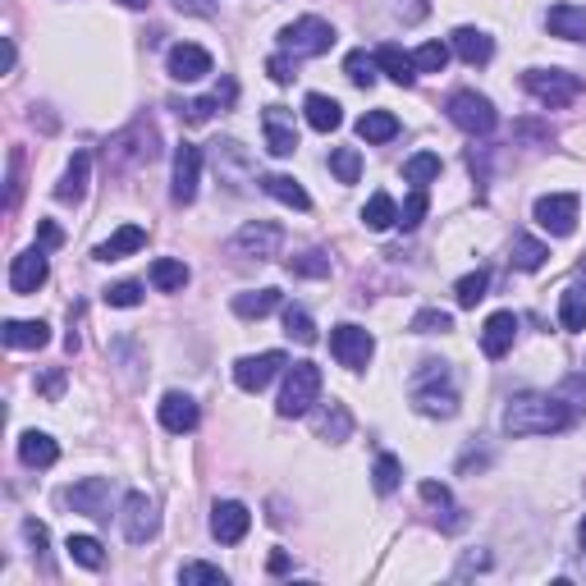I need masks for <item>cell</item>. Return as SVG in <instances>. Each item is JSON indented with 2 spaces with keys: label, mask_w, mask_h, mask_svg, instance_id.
<instances>
[{
  "label": "cell",
  "mask_w": 586,
  "mask_h": 586,
  "mask_svg": "<svg viewBox=\"0 0 586 586\" xmlns=\"http://www.w3.org/2000/svg\"><path fill=\"white\" fill-rule=\"evenodd\" d=\"M573 426V408L554 394H518L504 408V431L509 435H554Z\"/></svg>",
  "instance_id": "1"
},
{
  "label": "cell",
  "mask_w": 586,
  "mask_h": 586,
  "mask_svg": "<svg viewBox=\"0 0 586 586\" xmlns=\"http://www.w3.org/2000/svg\"><path fill=\"white\" fill-rule=\"evenodd\" d=\"M413 408L422 417H454L458 390L449 385V362H426V371L413 376Z\"/></svg>",
  "instance_id": "2"
},
{
  "label": "cell",
  "mask_w": 586,
  "mask_h": 586,
  "mask_svg": "<svg viewBox=\"0 0 586 586\" xmlns=\"http://www.w3.org/2000/svg\"><path fill=\"white\" fill-rule=\"evenodd\" d=\"M156 156H161V147H156V124L152 120H133L129 129L106 147V165L110 170H120V174L138 170V165H152Z\"/></svg>",
  "instance_id": "3"
},
{
  "label": "cell",
  "mask_w": 586,
  "mask_h": 586,
  "mask_svg": "<svg viewBox=\"0 0 586 586\" xmlns=\"http://www.w3.org/2000/svg\"><path fill=\"white\" fill-rule=\"evenodd\" d=\"M522 87L550 110L573 106V101L586 92V83L577 74H568V69H527V74H522Z\"/></svg>",
  "instance_id": "4"
},
{
  "label": "cell",
  "mask_w": 586,
  "mask_h": 586,
  "mask_svg": "<svg viewBox=\"0 0 586 586\" xmlns=\"http://www.w3.org/2000/svg\"><path fill=\"white\" fill-rule=\"evenodd\" d=\"M321 399V367L316 362H293L289 376H284V390H280V417H303L312 403Z\"/></svg>",
  "instance_id": "5"
},
{
  "label": "cell",
  "mask_w": 586,
  "mask_h": 586,
  "mask_svg": "<svg viewBox=\"0 0 586 586\" xmlns=\"http://www.w3.org/2000/svg\"><path fill=\"white\" fill-rule=\"evenodd\" d=\"M280 46L284 55H293V60H312V55H326L330 46H335V28H330L326 19H316V14H307V19H293L289 28L280 33Z\"/></svg>",
  "instance_id": "6"
},
{
  "label": "cell",
  "mask_w": 586,
  "mask_h": 586,
  "mask_svg": "<svg viewBox=\"0 0 586 586\" xmlns=\"http://www.w3.org/2000/svg\"><path fill=\"white\" fill-rule=\"evenodd\" d=\"M445 110H449V120H454L463 133H472V138L495 133V106H490L481 92H454Z\"/></svg>",
  "instance_id": "7"
},
{
  "label": "cell",
  "mask_w": 586,
  "mask_h": 586,
  "mask_svg": "<svg viewBox=\"0 0 586 586\" xmlns=\"http://www.w3.org/2000/svg\"><path fill=\"white\" fill-rule=\"evenodd\" d=\"M330 353H335L339 367L362 371L371 362V353H376V339H371V330H362V326H335L330 330Z\"/></svg>",
  "instance_id": "8"
},
{
  "label": "cell",
  "mask_w": 586,
  "mask_h": 586,
  "mask_svg": "<svg viewBox=\"0 0 586 586\" xmlns=\"http://www.w3.org/2000/svg\"><path fill=\"white\" fill-rule=\"evenodd\" d=\"M120 527H124V536H129L133 545H147V541H152V536H156V527H161V518H156V500H152V495H142V490L124 495Z\"/></svg>",
  "instance_id": "9"
},
{
  "label": "cell",
  "mask_w": 586,
  "mask_h": 586,
  "mask_svg": "<svg viewBox=\"0 0 586 586\" xmlns=\"http://www.w3.org/2000/svg\"><path fill=\"white\" fill-rule=\"evenodd\" d=\"M280 243H284V229L271 225V220H252L234 234V252L239 257H252V261H271L280 257Z\"/></svg>",
  "instance_id": "10"
},
{
  "label": "cell",
  "mask_w": 586,
  "mask_h": 586,
  "mask_svg": "<svg viewBox=\"0 0 586 586\" xmlns=\"http://www.w3.org/2000/svg\"><path fill=\"white\" fill-rule=\"evenodd\" d=\"M536 225L550 229L554 239H568L577 229V197L573 193H550V197H536V207H532Z\"/></svg>",
  "instance_id": "11"
},
{
  "label": "cell",
  "mask_w": 586,
  "mask_h": 586,
  "mask_svg": "<svg viewBox=\"0 0 586 586\" xmlns=\"http://www.w3.org/2000/svg\"><path fill=\"white\" fill-rule=\"evenodd\" d=\"M65 504L83 518H110V481L106 477H83L78 486L65 490Z\"/></svg>",
  "instance_id": "12"
},
{
  "label": "cell",
  "mask_w": 586,
  "mask_h": 586,
  "mask_svg": "<svg viewBox=\"0 0 586 586\" xmlns=\"http://www.w3.org/2000/svg\"><path fill=\"white\" fill-rule=\"evenodd\" d=\"M284 367V353H252V358H239L234 362V385L239 390H248V394H257V390H266L275 380V371Z\"/></svg>",
  "instance_id": "13"
},
{
  "label": "cell",
  "mask_w": 586,
  "mask_h": 586,
  "mask_svg": "<svg viewBox=\"0 0 586 586\" xmlns=\"http://www.w3.org/2000/svg\"><path fill=\"white\" fill-rule=\"evenodd\" d=\"M197 179H202V147L184 142V147L174 152V188H170V197L179 207H188L197 197Z\"/></svg>",
  "instance_id": "14"
},
{
  "label": "cell",
  "mask_w": 586,
  "mask_h": 586,
  "mask_svg": "<svg viewBox=\"0 0 586 586\" xmlns=\"http://www.w3.org/2000/svg\"><path fill=\"white\" fill-rule=\"evenodd\" d=\"M46 275H51V261H46V248H28L14 257L10 266V289L14 293H37L46 284Z\"/></svg>",
  "instance_id": "15"
},
{
  "label": "cell",
  "mask_w": 586,
  "mask_h": 586,
  "mask_svg": "<svg viewBox=\"0 0 586 586\" xmlns=\"http://www.w3.org/2000/svg\"><path fill=\"white\" fill-rule=\"evenodd\" d=\"M248 527H252V513L243 509L239 500H225L211 509V536H216L220 545H239L243 536H248Z\"/></svg>",
  "instance_id": "16"
},
{
  "label": "cell",
  "mask_w": 586,
  "mask_h": 586,
  "mask_svg": "<svg viewBox=\"0 0 586 586\" xmlns=\"http://www.w3.org/2000/svg\"><path fill=\"white\" fill-rule=\"evenodd\" d=\"M165 65H170V78H179V83H197V78L211 74V55L202 51V46H193V42H179V46H170Z\"/></svg>",
  "instance_id": "17"
},
{
  "label": "cell",
  "mask_w": 586,
  "mask_h": 586,
  "mask_svg": "<svg viewBox=\"0 0 586 586\" xmlns=\"http://www.w3.org/2000/svg\"><path fill=\"white\" fill-rule=\"evenodd\" d=\"M266 152L271 156H293L298 152V133H293V115L284 106H266Z\"/></svg>",
  "instance_id": "18"
},
{
  "label": "cell",
  "mask_w": 586,
  "mask_h": 586,
  "mask_svg": "<svg viewBox=\"0 0 586 586\" xmlns=\"http://www.w3.org/2000/svg\"><path fill=\"white\" fill-rule=\"evenodd\" d=\"M513 339H518V316L495 312L486 326H481V353H486V358H504L513 348Z\"/></svg>",
  "instance_id": "19"
},
{
  "label": "cell",
  "mask_w": 586,
  "mask_h": 586,
  "mask_svg": "<svg viewBox=\"0 0 586 586\" xmlns=\"http://www.w3.org/2000/svg\"><path fill=\"white\" fill-rule=\"evenodd\" d=\"M449 51H454L463 65H486L490 55H495V42H490V33H481V28H454Z\"/></svg>",
  "instance_id": "20"
},
{
  "label": "cell",
  "mask_w": 586,
  "mask_h": 586,
  "mask_svg": "<svg viewBox=\"0 0 586 586\" xmlns=\"http://www.w3.org/2000/svg\"><path fill=\"white\" fill-rule=\"evenodd\" d=\"M545 28H550L554 37H564V42H582L586 37V5H554L550 14H545Z\"/></svg>",
  "instance_id": "21"
},
{
  "label": "cell",
  "mask_w": 586,
  "mask_h": 586,
  "mask_svg": "<svg viewBox=\"0 0 586 586\" xmlns=\"http://www.w3.org/2000/svg\"><path fill=\"white\" fill-rule=\"evenodd\" d=\"M161 426L170 435H184L197 426V403L188 399V394H165L161 399Z\"/></svg>",
  "instance_id": "22"
},
{
  "label": "cell",
  "mask_w": 586,
  "mask_h": 586,
  "mask_svg": "<svg viewBox=\"0 0 586 586\" xmlns=\"http://www.w3.org/2000/svg\"><path fill=\"white\" fill-rule=\"evenodd\" d=\"M142 243H147V229H142V225H124V229H115L106 243H97V252H92V257H97V261H124L129 252H138Z\"/></svg>",
  "instance_id": "23"
},
{
  "label": "cell",
  "mask_w": 586,
  "mask_h": 586,
  "mask_svg": "<svg viewBox=\"0 0 586 586\" xmlns=\"http://www.w3.org/2000/svg\"><path fill=\"white\" fill-rule=\"evenodd\" d=\"M87 174H92V156H87V152H74V161L65 165V179L55 184V197H60V202H83Z\"/></svg>",
  "instance_id": "24"
},
{
  "label": "cell",
  "mask_w": 586,
  "mask_h": 586,
  "mask_svg": "<svg viewBox=\"0 0 586 586\" xmlns=\"http://www.w3.org/2000/svg\"><path fill=\"white\" fill-rule=\"evenodd\" d=\"M19 458L23 467H51L60 458V445H55L46 431H23L19 435Z\"/></svg>",
  "instance_id": "25"
},
{
  "label": "cell",
  "mask_w": 586,
  "mask_h": 586,
  "mask_svg": "<svg viewBox=\"0 0 586 586\" xmlns=\"http://www.w3.org/2000/svg\"><path fill=\"white\" fill-rule=\"evenodd\" d=\"M303 115L307 124H312L316 133H335L339 124H344V110H339L335 97H321V92H312V97L303 101Z\"/></svg>",
  "instance_id": "26"
},
{
  "label": "cell",
  "mask_w": 586,
  "mask_h": 586,
  "mask_svg": "<svg viewBox=\"0 0 586 586\" xmlns=\"http://www.w3.org/2000/svg\"><path fill=\"white\" fill-rule=\"evenodd\" d=\"M261 188L275 197V202H284V207H293V211H307L312 207V197H307V188L293 179V174H266L261 179Z\"/></svg>",
  "instance_id": "27"
},
{
  "label": "cell",
  "mask_w": 586,
  "mask_h": 586,
  "mask_svg": "<svg viewBox=\"0 0 586 586\" xmlns=\"http://www.w3.org/2000/svg\"><path fill=\"white\" fill-rule=\"evenodd\" d=\"M559 326L564 330H586V284L573 280L564 293H559Z\"/></svg>",
  "instance_id": "28"
},
{
  "label": "cell",
  "mask_w": 586,
  "mask_h": 586,
  "mask_svg": "<svg viewBox=\"0 0 586 586\" xmlns=\"http://www.w3.org/2000/svg\"><path fill=\"white\" fill-rule=\"evenodd\" d=\"M376 65H380V74H390L399 87H413L417 65H413V55L403 51V46H380V51H376Z\"/></svg>",
  "instance_id": "29"
},
{
  "label": "cell",
  "mask_w": 586,
  "mask_h": 586,
  "mask_svg": "<svg viewBox=\"0 0 586 586\" xmlns=\"http://www.w3.org/2000/svg\"><path fill=\"white\" fill-rule=\"evenodd\" d=\"M5 344L10 348H46L51 344V326L46 321H5Z\"/></svg>",
  "instance_id": "30"
},
{
  "label": "cell",
  "mask_w": 586,
  "mask_h": 586,
  "mask_svg": "<svg viewBox=\"0 0 586 586\" xmlns=\"http://www.w3.org/2000/svg\"><path fill=\"white\" fill-rule=\"evenodd\" d=\"M280 307V289H248V293H234V312L243 321H261Z\"/></svg>",
  "instance_id": "31"
},
{
  "label": "cell",
  "mask_w": 586,
  "mask_h": 586,
  "mask_svg": "<svg viewBox=\"0 0 586 586\" xmlns=\"http://www.w3.org/2000/svg\"><path fill=\"white\" fill-rule=\"evenodd\" d=\"M362 225L376 229V234H385L390 225H399V207H394L390 193H371V202L362 207Z\"/></svg>",
  "instance_id": "32"
},
{
  "label": "cell",
  "mask_w": 586,
  "mask_h": 586,
  "mask_svg": "<svg viewBox=\"0 0 586 586\" xmlns=\"http://www.w3.org/2000/svg\"><path fill=\"white\" fill-rule=\"evenodd\" d=\"M399 133V120H394L390 110H367L358 120V138L362 142H390Z\"/></svg>",
  "instance_id": "33"
},
{
  "label": "cell",
  "mask_w": 586,
  "mask_h": 586,
  "mask_svg": "<svg viewBox=\"0 0 586 586\" xmlns=\"http://www.w3.org/2000/svg\"><path fill=\"white\" fill-rule=\"evenodd\" d=\"M69 559H74L78 568H87V573H97L101 564H106V550H101L97 536H69Z\"/></svg>",
  "instance_id": "34"
},
{
  "label": "cell",
  "mask_w": 586,
  "mask_h": 586,
  "mask_svg": "<svg viewBox=\"0 0 586 586\" xmlns=\"http://www.w3.org/2000/svg\"><path fill=\"white\" fill-rule=\"evenodd\" d=\"M545 257H550V248H545L541 239H532V234H518V239H513V266H518V271H541Z\"/></svg>",
  "instance_id": "35"
},
{
  "label": "cell",
  "mask_w": 586,
  "mask_h": 586,
  "mask_svg": "<svg viewBox=\"0 0 586 586\" xmlns=\"http://www.w3.org/2000/svg\"><path fill=\"white\" fill-rule=\"evenodd\" d=\"M152 284L161 293H179L188 284V266H184V261H174V257L152 261Z\"/></svg>",
  "instance_id": "36"
},
{
  "label": "cell",
  "mask_w": 586,
  "mask_h": 586,
  "mask_svg": "<svg viewBox=\"0 0 586 586\" xmlns=\"http://www.w3.org/2000/svg\"><path fill=\"white\" fill-rule=\"evenodd\" d=\"M344 74H348V83H353V87H371V83H376V74H380L376 55L348 51V55H344Z\"/></svg>",
  "instance_id": "37"
},
{
  "label": "cell",
  "mask_w": 586,
  "mask_h": 586,
  "mask_svg": "<svg viewBox=\"0 0 586 586\" xmlns=\"http://www.w3.org/2000/svg\"><path fill=\"white\" fill-rule=\"evenodd\" d=\"M399 481H403L399 458H394V454H380L376 467H371V486H376V495H394V490H399Z\"/></svg>",
  "instance_id": "38"
},
{
  "label": "cell",
  "mask_w": 586,
  "mask_h": 586,
  "mask_svg": "<svg viewBox=\"0 0 586 586\" xmlns=\"http://www.w3.org/2000/svg\"><path fill=\"white\" fill-rule=\"evenodd\" d=\"M316 431L326 435L330 445H339V440H348V431H353V417H348L344 403H330V413H321V422H316Z\"/></svg>",
  "instance_id": "39"
},
{
  "label": "cell",
  "mask_w": 586,
  "mask_h": 586,
  "mask_svg": "<svg viewBox=\"0 0 586 586\" xmlns=\"http://www.w3.org/2000/svg\"><path fill=\"white\" fill-rule=\"evenodd\" d=\"M330 170H335L339 184H358V179H362V156H358V147H335V152H330Z\"/></svg>",
  "instance_id": "40"
},
{
  "label": "cell",
  "mask_w": 586,
  "mask_h": 586,
  "mask_svg": "<svg viewBox=\"0 0 586 586\" xmlns=\"http://www.w3.org/2000/svg\"><path fill=\"white\" fill-rule=\"evenodd\" d=\"M435 174H440V156L435 152H417V156H408V161H403V179H408V184H431Z\"/></svg>",
  "instance_id": "41"
},
{
  "label": "cell",
  "mask_w": 586,
  "mask_h": 586,
  "mask_svg": "<svg viewBox=\"0 0 586 586\" xmlns=\"http://www.w3.org/2000/svg\"><path fill=\"white\" fill-rule=\"evenodd\" d=\"M413 65H417V74H445V65H449V46H445V42H426V46H417V51H413Z\"/></svg>",
  "instance_id": "42"
},
{
  "label": "cell",
  "mask_w": 586,
  "mask_h": 586,
  "mask_svg": "<svg viewBox=\"0 0 586 586\" xmlns=\"http://www.w3.org/2000/svg\"><path fill=\"white\" fill-rule=\"evenodd\" d=\"M454 330V316L440 312V307H422L413 316V335H449Z\"/></svg>",
  "instance_id": "43"
},
{
  "label": "cell",
  "mask_w": 586,
  "mask_h": 586,
  "mask_svg": "<svg viewBox=\"0 0 586 586\" xmlns=\"http://www.w3.org/2000/svg\"><path fill=\"white\" fill-rule=\"evenodd\" d=\"M289 271L293 275H307V280H326V275H330V257H326V252H298V257H289Z\"/></svg>",
  "instance_id": "44"
},
{
  "label": "cell",
  "mask_w": 586,
  "mask_h": 586,
  "mask_svg": "<svg viewBox=\"0 0 586 586\" xmlns=\"http://www.w3.org/2000/svg\"><path fill=\"white\" fill-rule=\"evenodd\" d=\"M284 335L298 339V344H316V326L312 316L303 312V307H284Z\"/></svg>",
  "instance_id": "45"
},
{
  "label": "cell",
  "mask_w": 586,
  "mask_h": 586,
  "mask_svg": "<svg viewBox=\"0 0 586 586\" xmlns=\"http://www.w3.org/2000/svg\"><path fill=\"white\" fill-rule=\"evenodd\" d=\"M486 284H490V275H486V271H472V275H463V280H458V289H454L458 307H477L481 298H486Z\"/></svg>",
  "instance_id": "46"
},
{
  "label": "cell",
  "mask_w": 586,
  "mask_h": 586,
  "mask_svg": "<svg viewBox=\"0 0 586 586\" xmlns=\"http://www.w3.org/2000/svg\"><path fill=\"white\" fill-rule=\"evenodd\" d=\"M179 582H184V586H202V582L225 586V573H220L216 564H184V568H179Z\"/></svg>",
  "instance_id": "47"
},
{
  "label": "cell",
  "mask_w": 586,
  "mask_h": 586,
  "mask_svg": "<svg viewBox=\"0 0 586 586\" xmlns=\"http://www.w3.org/2000/svg\"><path fill=\"white\" fill-rule=\"evenodd\" d=\"M220 110V97L216 92H211V97H197V101H184V106H179V115H184L188 124H207L211 115H216Z\"/></svg>",
  "instance_id": "48"
},
{
  "label": "cell",
  "mask_w": 586,
  "mask_h": 586,
  "mask_svg": "<svg viewBox=\"0 0 586 586\" xmlns=\"http://www.w3.org/2000/svg\"><path fill=\"white\" fill-rule=\"evenodd\" d=\"M422 216H426V188H413V193H408V202L399 207V225L403 229H417V225H422Z\"/></svg>",
  "instance_id": "49"
},
{
  "label": "cell",
  "mask_w": 586,
  "mask_h": 586,
  "mask_svg": "<svg viewBox=\"0 0 586 586\" xmlns=\"http://www.w3.org/2000/svg\"><path fill=\"white\" fill-rule=\"evenodd\" d=\"M19 193H23V152L14 147L10 152V179H5V207H19Z\"/></svg>",
  "instance_id": "50"
},
{
  "label": "cell",
  "mask_w": 586,
  "mask_h": 586,
  "mask_svg": "<svg viewBox=\"0 0 586 586\" xmlns=\"http://www.w3.org/2000/svg\"><path fill=\"white\" fill-rule=\"evenodd\" d=\"M106 303L110 307H138L142 303V289L133 280H120V284H110V289H106Z\"/></svg>",
  "instance_id": "51"
},
{
  "label": "cell",
  "mask_w": 586,
  "mask_h": 586,
  "mask_svg": "<svg viewBox=\"0 0 586 586\" xmlns=\"http://www.w3.org/2000/svg\"><path fill=\"white\" fill-rule=\"evenodd\" d=\"M37 243L51 252V248H60V243H65V234H60V225H51V220H37Z\"/></svg>",
  "instance_id": "52"
},
{
  "label": "cell",
  "mask_w": 586,
  "mask_h": 586,
  "mask_svg": "<svg viewBox=\"0 0 586 586\" xmlns=\"http://www.w3.org/2000/svg\"><path fill=\"white\" fill-rule=\"evenodd\" d=\"M23 536L33 541L37 559H42V554H46V541H51V536H46V527H42V522H37V518H28V522H23Z\"/></svg>",
  "instance_id": "53"
},
{
  "label": "cell",
  "mask_w": 586,
  "mask_h": 586,
  "mask_svg": "<svg viewBox=\"0 0 586 586\" xmlns=\"http://www.w3.org/2000/svg\"><path fill=\"white\" fill-rule=\"evenodd\" d=\"M266 74H271L275 83H293V65H289V55H271V60H266Z\"/></svg>",
  "instance_id": "54"
},
{
  "label": "cell",
  "mask_w": 586,
  "mask_h": 586,
  "mask_svg": "<svg viewBox=\"0 0 586 586\" xmlns=\"http://www.w3.org/2000/svg\"><path fill=\"white\" fill-rule=\"evenodd\" d=\"M174 10L197 14V19H211V14H216V0H174Z\"/></svg>",
  "instance_id": "55"
},
{
  "label": "cell",
  "mask_w": 586,
  "mask_h": 586,
  "mask_svg": "<svg viewBox=\"0 0 586 586\" xmlns=\"http://www.w3.org/2000/svg\"><path fill=\"white\" fill-rule=\"evenodd\" d=\"M422 500H426V504H440V509H449V486H440V481H422Z\"/></svg>",
  "instance_id": "56"
},
{
  "label": "cell",
  "mask_w": 586,
  "mask_h": 586,
  "mask_svg": "<svg viewBox=\"0 0 586 586\" xmlns=\"http://www.w3.org/2000/svg\"><path fill=\"white\" fill-rule=\"evenodd\" d=\"M37 390H42L46 399H60V390H65V376H60V371H51V376L37 380Z\"/></svg>",
  "instance_id": "57"
},
{
  "label": "cell",
  "mask_w": 586,
  "mask_h": 586,
  "mask_svg": "<svg viewBox=\"0 0 586 586\" xmlns=\"http://www.w3.org/2000/svg\"><path fill=\"white\" fill-rule=\"evenodd\" d=\"M271 573H275V577H280V573H289V554H280V550L271 554Z\"/></svg>",
  "instance_id": "58"
},
{
  "label": "cell",
  "mask_w": 586,
  "mask_h": 586,
  "mask_svg": "<svg viewBox=\"0 0 586 586\" xmlns=\"http://www.w3.org/2000/svg\"><path fill=\"white\" fill-rule=\"evenodd\" d=\"M120 5H129V10H142V5H147V0H120Z\"/></svg>",
  "instance_id": "59"
},
{
  "label": "cell",
  "mask_w": 586,
  "mask_h": 586,
  "mask_svg": "<svg viewBox=\"0 0 586 586\" xmlns=\"http://www.w3.org/2000/svg\"><path fill=\"white\" fill-rule=\"evenodd\" d=\"M577 536H582V550H586V518H582V527H577Z\"/></svg>",
  "instance_id": "60"
},
{
  "label": "cell",
  "mask_w": 586,
  "mask_h": 586,
  "mask_svg": "<svg viewBox=\"0 0 586 586\" xmlns=\"http://www.w3.org/2000/svg\"><path fill=\"white\" fill-rule=\"evenodd\" d=\"M417 10H426V5H422V0H417Z\"/></svg>",
  "instance_id": "61"
}]
</instances>
